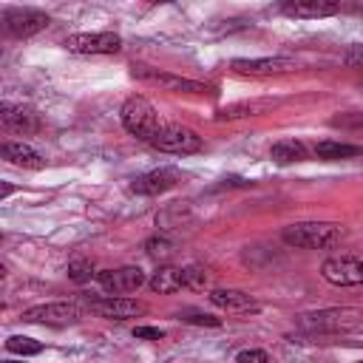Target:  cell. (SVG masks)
Returning a JSON list of instances; mask_svg holds the SVG:
<instances>
[{"label":"cell","mask_w":363,"mask_h":363,"mask_svg":"<svg viewBox=\"0 0 363 363\" xmlns=\"http://www.w3.org/2000/svg\"><path fill=\"white\" fill-rule=\"evenodd\" d=\"M275 108V99H241V102H230L216 113V122H233V119H244V116H261L267 111Z\"/></svg>","instance_id":"cell-17"},{"label":"cell","mask_w":363,"mask_h":363,"mask_svg":"<svg viewBox=\"0 0 363 363\" xmlns=\"http://www.w3.org/2000/svg\"><path fill=\"white\" fill-rule=\"evenodd\" d=\"M145 303L133 301V298H122V295H102L91 301V312H96L99 318L108 320H128V318H139L145 315Z\"/></svg>","instance_id":"cell-11"},{"label":"cell","mask_w":363,"mask_h":363,"mask_svg":"<svg viewBox=\"0 0 363 363\" xmlns=\"http://www.w3.org/2000/svg\"><path fill=\"white\" fill-rule=\"evenodd\" d=\"M130 74L136 79H145V82H156L162 85L164 91H176V94H204L210 91L204 82H196V79H187V77H176V74H167V71H156L150 65H133Z\"/></svg>","instance_id":"cell-9"},{"label":"cell","mask_w":363,"mask_h":363,"mask_svg":"<svg viewBox=\"0 0 363 363\" xmlns=\"http://www.w3.org/2000/svg\"><path fill=\"white\" fill-rule=\"evenodd\" d=\"M235 363H269V354L264 349H244V352H238Z\"/></svg>","instance_id":"cell-28"},{"label":"cell","mask_w":363,"mask_h":363,"mask_svg":"<svg viewBox=\"0 0 363 363\" xmlns=\"http://www.w3.org/2000/svg\"><path fill=\"white\" fill-rule=\"evenodd\" d=\"M3 156H6V162L26 167V170H43L45 167V159L26 142H3Z\"/></svg>","instance_id":"cell-19"},{"label":"cell","mask_w":363,"mask_h":363,"mask_svg":"<svg viewBox=\"0 0 363 363\" xmlns=\"http://www.w3.org/2000/svg\"><path fill=\"white\" fill-rule=\"evenodd\" d=\"M179 320L193 323V326H213V329L221 326V318H216V315H210V312H201V309H182V312H179Z\"/></svg>","instance_id":"cell-25"},{"label":"cell","mask_w":363,"mask_h":363,"mask_svg":"<svg viewBox=\"0 0 363 363\" xmlns=\"http://www.w3.org/2000/svg\"><path fill=\"white\" fill-rule=\"evenodd\" d=\"M184 281H187V289H210L213 275L204 267L190 264V267H184Z\"/></svg>","instance_id":"cell-24"},{"label":"cell","mask_w":363,"mask_h":363,"mask_svg":"<svg viewBox=\"0 0 363 363\" xmlns=\"http://www.w3.org/2000/svg\"><path fill=\"white\" fill-rule=\"evenodd\" d=\"M96 284L108 295H125V292H136L142 284H147V275L139 267H116V269H99Z\"/></svg>","instance_id":"cell-7"},{"label":"cell","mask_w":363,"mask_h":363,"mask_svg":"<svg viewBox=\"0 0 363 363\" xmlns=\"http://www.w3.org/2000/svg\"><path fill=\"white\" fill-rule=\"evenodd\" d=\"M65 48L71 54H116L122 48V37L113 31H82L65 37Z\"/></svg>","instance_id":"cell-6"},{"label":"cell","mask_w":363,"mask_h":363,"mask_svg":"<svg viewBox=\"0 0 363 363\" xmlns=\"http://www.w3.org/2000/svg\"><path fill=\"white\" fill-rule=\"evenodd\" d=\"M6 352L20 354V357H34V354L43 352V343L34 340V337H26V335H11V337L6 340Z\"/></svg>","instance_id":"cell-22"},{"label":"cell","mask_w":363,"mask_h":363,"mask_svg":"<svg viewBox=\"0 0 363 363\" xmlns=\"http://www.w3.org/2000/svg\"><path fill=\"white\" fill-rule=\"evenodd\" d=\"M343 62H346L349 68H363V45H352V48L346 51Z\"/></svg>","instance_id":"cell-30"},{"label":"cell","mask_w":363,"mask_h":363,"mask_svg":"<svg viewBox=\"0 0 363 363\" xmlns=\"http://www.w3.org/2000/svg\"><path fill=\"white\" fill-rule=\"evenodd\" d=\"M119 119H122L125 130H128L130 136L142 139V142H150V139L156 136V130L162 128L156 108H153L150 99H145V96H130V99H125V105H122V111H119Z\"/></svg>","instance_id":"cell-3"},{"label":"cell","mask_w":363,"mask_h":363,"mask_svg":"<svg viewBox=\"0 0 363 363\" xmlns=\"http://www.w3.org/2000/svg\"><path fill=\"white\" fill-rule=\"evenodd\" d=\"M269 156L278 164H292V162H303L309 156V150H306V145L301 139H281V142H275L269 147Z\"/></svg>","instance_id":"cell-21"},{"label":"cell","mask_w":363,"mask_h":363,"mask_svg":"<svg viewBox=\"0 0 363 363\" xmlns=\"http://www.w3.org/2000/svg\"><path fill=\"white\" fill-rule=\"evenodd\" d=\"M145 252L150 255V258H156V261H167L170 258V252H173V241L167 238V235H150L147 241H145Z\"/></svg>","instance_id":"cell-23"},{"label":"cell","mask_w":363,"mask_h":363,"mask_svg":"<svg viewBox=\"0 0 363 363\" xmlns=\"http://www.w3.org/2000/svg\"><path fill=\"white\" fill-rule=\"evenodd\" d=\"M179 182H182V173L176 167H156V170H147V173L136 176L130 182V190L139 193V196H159V193L173 190Z\"/></svg>","instance_id":"cell-13"},{"label":"cell","mask_w":363,"mask_h":363,"mask_svg":"<svg viewBox=\"0 0 363 363\" xmlns=\"http://www.w3.org/2000/svg\"><path fill=\"white\" fill-rule=\"evenodd\" d=\"M133 337H136V340H162L164 332L156 329V326H136V329H133Z\"/></svg>","instance_id":"cell-29"},{"label":"cell","mask_w":363,"mask_h":363,"mask_svg":"<svg viewBox=\"0 0 363 363\" xmlns=\"http://www.w3.org/2000/svg\"><path fill=\"white\" fill-rule=\"evenodd\" d=\"M281 238L298 250H323L343 238V227L335 221H298L284 227Z\"/></svg>","instance_id":"cell-2"},{"label":"cell","mask_w":363,"mask_h":363,"mask_svg":"<svg viewBox=\"0 0 363 363\" xmlns=\"http://www.w3.org/2000/svg\"><path fill=\"white\" fill-rule=\"evenodd\" d=\"M320 275L332 286H360L363 284V258H354V255L329 258V261H323Z\"/></svg>","instance_id":"cell-8"},{"label":"cell","mask_w":363,"mask_h":363,"mask_svg":"<svg viewBox=\"0 0 363 363\" xmlns=\"http://www.w3.org/2000/svg\"><path fill=\"white\" fill-rule=\"evenodd\" d=\"M230 68L235 74H247V77H275V74L295 71L298 62L289 57H252V60H233Z\"/></svg>","instance_id":"cell-12"},{"label":"cell","mask_w":363,"mask_h":363,"mask_svg":"<svg viewBox=\"0 0 363 363\" xmlns=\"http://www.w3.org/2000/svg\"><path fill=\"white\" fill-rule=\"evenodd\" d=\"M360 363H363V360H360Z\"/></svg>","instance_id":"cell-33"},{"label":"cell","mask_w":363,"mask_h":363,"mask_svg":"<svg viewBox=\"0 0 363 363\" xmlns=\"http://www.w3.org/2000/svg\"><path fill=\"white\" fill-rule=\"evenodd\" d=\"M68 278H71L74 284H85V281L96 278V272H94V264H91L88 258H74V261L68 264Z\"/></svg>","instance_id":"cell-26"},{"label":"cell","mask_w":363,"mask_h":363,"mask_svg":"<svg viewBox=\"0 0 363 363\" xmlns=\"http://www.w3.org/2000/svg\"><path fill=\"white\" fill-rule=\"evenodd\" d=\"M0 122H3L6 130L23 133V136L37 133V130L43 128L40 116H37L31 108H26V105H11V102H3V105H0Z\"/></svg>","instance_id":"cell-14"},{"label":"cell","mask_w":363,"mask_h":363,"mask_svg":"<svg viewBox=\"0 0 363 363\" xmlns=\"http://www.w3.org/2000/svg\"><path fill=\"white\" fill-rule=\"evenodd\" d=\"M147 286L159 295H170V292H179V289H187V281H184V267H159L150 278H147Z\"/></svg>","instance_id":"cell-18"},{"label":"cell","mask_w":363,"mask_h":363,"mask_svg":"<svg viewBox=\"0 0 363 363\" xmlns=\"http://www.w3.org/2000/svg\"><path fill=\"white\" fill-rule=\"evenodd\" d=\"M3 363H17V360H3Z\"/></svg>","instance_id":"cell-32"},{"label":"cell","mask_w":363,"mask_h":363,"mask_svg":"<svg viewBox=\"0 0 363 363\" xmlns=\"http://www.w3.org/2000/svg\"><path fill=\"white\" fill-rule=\"evenodd\" d=\"M210 303L224 309V312H233V315H255L261 312V303L247 295L244 289H210Z\"/></svg>","instance_id":"cell-15"},{"label":"cell","mask_w":363,"mask_h":363,"mask_svg":"<svg viewBox=\"0 0 363 363\" xmlns=\"http://www.w3.org/2000/svg\"><path fill=\"white\" fill-rule=\"evenodd\" d=\"M335 128H352V130H363V111H346V113H335L332 116Z\"/></svg>","instance_id":"cell-27"},{"label":"cell","mask_w":363,"mask_h":363,"mask_svg":"<svg viewBox=\"0 0 363 363\" xmlns=\"http://www.w3.org/2000/svg\"><path fill=\"white\" fill-rule=\"evenodd\" d=\"M298 326L306 332H354L363 326V312L357 306H329V309H315V312H301Z\"/></svg>","instance_id":"cell-1"},{"label":"cell","mask_w":363,"mask_h":363,"mask_svg":"<svg viewBox=\"0 0 363 363\" xmlns=\"http://www.w3.org/2000/svg\"><path fill=\"white\" fill-rule=\"evenodd\" d=\"M11 190H14V187H11L9 182H3V190H0V193H3V199H6V196H11Z\"/></svg>","instance_id":"cell-31"},{"label":"cell","mask_w":363,"mask_h":363,"mask_svg":"<svg viewBox=\"0 0 363 363\" xmlns=\"http://www.w3.org/2000/svg\"><path fill=\"white\" fill-rule=\"evenodd\" d=\"M281 11L289 14V17H332L340 11V3L335 0H286L281 3Z\"/></svg>","instance_id":"cell-16"},{"label":"cell","mask_w":363,"mask_h":363,"mask_svg":"<svg viewBox=\"0 0 363 363\" xmlns=\"http://www.w3.org/2000/svg\"><path fill=\"white\" fill-rule=\"evenodd\" d=\"M315 156L318 159H354V156H363V147L360 145H349V142H337V139H323L315 145Z\"/></svg>","instance_id":"cell-20"},{"label":"cell","mask_w":363,"mask_h":363,"mask_svg":"<svg viewBox=\"0 0 363 363\" xmlns=\"http://www.w3.org/2000/svg\"><path fill=\"white\" fill-rule=\"evenodd\" d=\"M150 145L162 153H176V156H187V153H199L201 150V136L179 122H164L156 136L150 139Z\"/></svg>","instance_id":"cell-4"},{"label":"cell","mask_w":363,"mask_h":363,"mask_svg":"<svg viewBox=\"0 0 363 363\" xmlns=\"http://www.w3.org/2000/svg\"><path fill=\"white\" fill-rule=\"evenodd\" d=\"M26 323H43V326H71L79 320V306L68 301H51V303H37L23 309L20 315Z\"/></svg>","instance_id":"cell-5"},{"label":"cell","mask_w":363,"mask_h":363,"mask_svg":"<svg viewBox=\"0 0 363 363\" xmlns=\"http://www.w3.org/2000/svg\"><path fill=\"white\" fill-rule=\"evenodd\" d=\"M3 23H6V31H9L11 37H34V34H40L51 20H48V14L40 11V9H6Z\"/></svg>","instance_id":"cell-10"}]
</instances>
